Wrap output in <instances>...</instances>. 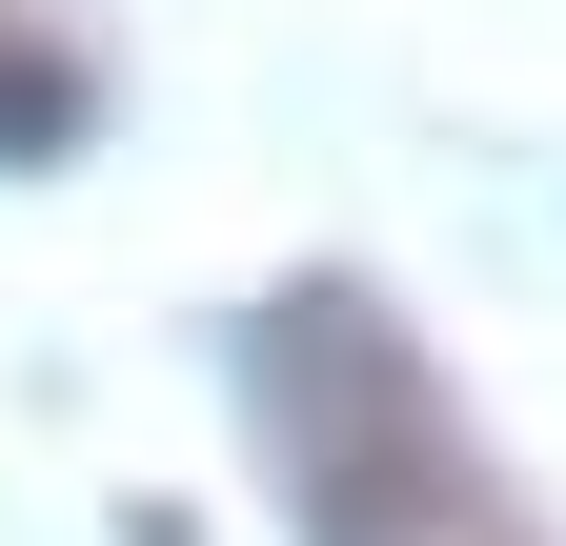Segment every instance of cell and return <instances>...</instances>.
Masks as SVG:
<instances>
[{"label": "cell", "instance_id": "cell-1", "mask_svg": "<svg viewBox=\"0 0 566 546\" xmlns=\"http://www.w3.org/2000/svg\"><path fill=\"white\" fill-rule=\"evenodd\" d=\"M263 445H283V506H304V546H465L485 526V445L465 405L424 385V345L365 304V284H283L263 304Z\"/></svg>", "mask_w": 566, "mask_h": 546}, {"label": "cell", "instance_id": "cell-2", "mask_svg": "<svg viewBox=\"0 0 566 546\" xmlns=\"http://www.w3.org/2000/svg\"><path fill=\"white\" fill-rule=\"evenodd\" d=\"M61 122H82V82H61V61H21V41H0V143H61Z\"/></svg>", "mask_w": 566, "mask_h": 546}]
</instances>
